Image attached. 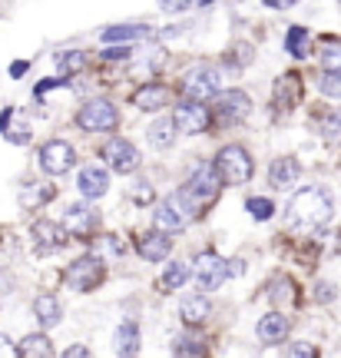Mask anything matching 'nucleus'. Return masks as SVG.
<instances>
[{"mask_svg": "<svg viewBox=\"0 0 341 358\" xmlns=\"http://www.w3.org/2000/svg\"><path fill=\"white\" fill-rule=\"evenodd\" d=\"M331 216H335V203H331L328 189L321 186H305L291 196L289 203V219L302 229H321L328 226Z\"/></svg>", "mask_w": 341, "mask_h": 358, "instance_id": "1", "label": "nucleus"}, {"mask_svg": "<svg viewBox=\"0 0 341 358\" xmlns=\"http://www.w3.org/2000/svg\"><path fill=\"white\" fill-rule=\"evenodd\" d=\"M215 166H219V176L226 186H245L255 173V163L245 146H222V153L215 156Z\"/></svg>", "mask_w": 341, "mask_h": 358, "instance_id": "2", "label": "nucleus"}, {"mask_svg": "<svg viewBox=\"0 0 341 358\" xmlns=\"http://www.w3.org/2000/svg\"><path fill=\"white\" fill-rule=\"evenodd\" d=\"M103 275H106V268H103V262L96 256L76 259V262H70V268H66L70 289H80V292H93L103 282Z\"/></svg>", "mask_w": 341, "mask_h": 358, "instance_id": "3", "label": "nucleus"}, {"mask_svg": "<svg viewBox=\"0 0 341 358\" xmlns=\"http://www.w3.org/2000/svg\"><path fill=\"white\" fill-rule=\"evenodd\" d=\"M76 123L89 133H110V129L119 123V116H116V106L110 100H89L80 116H76Z\"/></svg>", "mask_w": 341, "mask_h": 358, "instance_id": "4", "label": "nucleus"}, {"mask_svg": "<svg viewBox=\"0 0 341 358\" xmlns=\"http://www.w3.org/2000/svg\"><path fill=\"white\" fill-rule=\"evenodd\" d=\"M76 163V150L66 140H50L43 150H40V169L47 176H64L70 173Z\"/></svg>", "mask_w": 341, "mask_h": 358, "instance_id": "5", "label": "nucleus"}, {"mask_svg": "<svg viewBox=\"0 0 341 358\" xmlns=\"http://www.w3.org/2000/svg\"><path fill=\"white\" fill-rule=\"evenodd\" d=\"M173 120H176V129H182V133L196 136V133H205V129H209V123H212V113H209V110L203 106V100H192V96H186V100L176 106Z\"/></svg>", "mask_w": 341, "mask_h": 358, "instance_id": "6", "label": "nucleus"}, {"mask_svg": "<svg viewBox=\"0 0 341 358\" xmlns=\"http://www.w3.org/2000/svg\"><path fill=\"white\" fill-rule=\"evenodd\" d=\"M182 90H186V96L192 100H212L215 93H219V70L215 66H192L189 73L182 77Z\"/></svg>", "mask_w": 341, "mask_h": 358, "instance_id": "7", "label": "nucleus"}, {"mask_svg": "<svg viewBox=\"0 0 341 358\" xmlns=\"http://www.w3.org/2000/svg\"><path fill=\"white\" fill-rule=\"evenodd\" d=\"M212 100H215V116L226 120V123H242L245 116L252 113V100L242 90H222V93H215Z\"/></svg>", "mask_w": 341, "mask_h": 358, "instance_id": "8", "label": "nucleus"}, {"mask_svg": "<svg viewBox=\"0 0 341 358\" xmlns=\"http://www.w3.org/2000/svg\"><path fill=\"white\" fill-rule=\"evenodd\" d=\"M192 272H196V282L212 292V289H219V285L228 279V262L222 256H215V252H203V256L196 259V268H192Z\"/></svg>", "mask_w": 341, "mask_h": 358, "instance_id": "9", "label": "nucleus"}, {"mask_svg": "<svg viewBox=\"0 0 341 358\" xmlns=\"http://www.w3.org/2000/svg\"><path fill=\"white\" fill-rule=\"evenodd\" d=\"M103 159H106V163H110L116 173H133V169L139 166V150L129 140H119V136H113V140L103 146Z\"/></svg>", "mask_w": 341, "mask_h": 358, "instance_id": "10", "label": "nucleus"}, {"mask_svg": "<svg viewBox=\"0 0 341 358\" xmlns=\"http://www.w3.org/2000/svg\"><path fill=\"white\" fill-rule=\"evenodd\" d=\"M219 186H222V176H219V166L215 163H199L189 176V189L199 196V199H215L219 196Z\"/></svg>", "mask_w": 341, "mask_h": 358, "instance_id": "11", "label": "nucleus"}, {"mask_svg": "<svg viewBox=\"0 0 341 358\" xmlns=\"http://www.w3.org/2000/svg\"><path fill=\"white\" fill-rule=\"evenodd\" d=\"M96 226H100V216L93 206H70L64 213V229L70 236H89Z\"/></svg>", "mask_w": 341, "mask_h": 358, "instance_id": "12", "label": "nucleus"}, {"mask_svg": "<svg viewBox=\"0 0 341 358\" xmlns=\"http://www.w3.org/2000/svg\"><path fill=\"white\" fill-rule=\"evenodd\" d=\"M298 176H302V166H298L295 156H278L275 163L268 166V182L275 189H291L298 182Z\"/></svg>", "mask_w": 341, "mask_h": 358, "instance_id": "13", "label": "nucleus"}, {"mask_svg": "<svg viewBox=\"0 0 341 358\" xmlns=\"http://www.w3.org/2000/svg\"><path fill=\"white\" fill-rule=\"evenodd\" d=\"M76 189H80L83 199H100V196H106V189H110V176L96 166H83L80 176H76Z\"/></svg>", "mask_w": 341, "mask_h": 358, "instance_id": "14", "label": "nucleus"}, {"mask_svg": "<svg viewBox=\"0 0 341 358\" xmlns=\"http://www.w3.org/2000/svg\"><path fill=\"white\" fill-rule=\"evenodd\" d=\"M169 249H173V239H169V232H163V229L150 232V236H143L136 243V252L146 259V262H163V259L169 256Z\"/></svg>", "mask_w": 341, "mask_h": 358, "instance_id": "15", "label": "nucleus"}, {"mask_svg": "<svg viewBox=\"0 0 341 358\" xmlns=\"http://www.w3.org/2000/svg\"><path fill=\"white\" fill-rule=\"evenodd\" d=\"M255 332H259V338H262L266 345H278V342L289 338V319H285L282 312H268V315L259 319Z\"/></svg>", "mask_w": 341, "mask_h": 358, "instance_id": "16", "label": "nucleus"}, {"mask_svg": "<svg viewBox=\"0 0 341 358\" xmlns=\"http://www.w3.org/2000/svg\"><path fill=\"white\" fill-rule=\"evenodd\" d=\"M166 103H169V90L159 87V83H146V87H139L133 93V106L143 110V113H156V110H163Z\"/></svg>", "mask_w": 341, "mask_h": 358, "instance_id": "17", "label": "nucleus"}, {"mask_svg": "<svg viewBox=\"0 0 341 358\" xmlns=\"http://www.w3.org/2000/svg\"><path fill=\"white\" fill-rule=\"evenodd\" d=\"M298 100H302V77H298V73H282V77L275 80L278 110H291Z\"/></svg>", "mask_w": 341, "mask_h": 358, "instance_id": "18", "label": "nucleus"}, {"mask_svg": "<svg viewBox=\"0 0 341 358\" xmlns=\"http://www.w3.org/2000/svg\"><path fill=\"white\" fill-rule=\"evenodd\" d=\"M64 222L57 226V222H50V219H40V222H34V229H30V236H34V243L40 245V249H57V245H64Z\"/></svg>", "mask_w": 341, "mask_h": 358, "instance_id": "19", "label": "nucleus"}, {"mask_svg": "<svg viewBox=\"0 0 341 358\" xmlns=\"http://www.w3.org/2000/svg\"><path fill=\"white\" fill-rule=\"evenodd\" d=\"M179 312H182V322H186V325H203V322L212 315V306H209L205 295H186Z\"/></svg>", "mask_w": 341, "mask_h": 358, "instance_id": "20", "label": "nucleus"}, {"mask_svg": "<svg viewBox=\"0 0 341 358\" xmlns=\"http://www.w3.org/2000/svg\"><path fill=\"white\" fill-rule=\"evenodd\" d=\"M34 315L43 329H50L57 322L64 319V306L57 302V295H37V302H34Z\"/></svg>", "mask_w": 341, "mask_h": 358, "instance_id": "21", "label": "nucleus"}, {"mask_svg": "<svg viewBox=\"0 0 341 358\" xmlns=\"http://www.w3.org/2000/svg\"><path fill=\"white\" fill-rule=\"evenodd\" d=\"M152 37L150 27L143 24H123V27H106V30H100V40H106V43H119V40H146Z\"/></svg>", "mask_w": 341, "mask_h": 358, "instance_id": "22", "label": "nucleus"}, {"mask_svg": "<svg viewBox=\"0 0 341 358\" xmlns=\"http://www.w3.org/2000/svg\"><path fill=\"white\" fill-rule=\"evenodd\" d=\"M152 222H156V229L169 232V236H173V232H182L186 226H189V219L179 216V213L169 203H163L159 209H156V213H152Z\"/></svg>", "mask_w": 341, "mask_h": 358, "instance_id": "23", "label": "nucleus"}, {"mask_svg": "<svg viewBox=\"0 0 341 358\" xmlns=\"http://www.w3.org/2000/svg\"><path fill=\"white\" fill-rule=\"evenodd\" d=\"M17 355H24V358H50L53 355V342L43 332L27 335L24 342L17 345Z\"/></svg>", "mask_w": 341, "mask_h": 358, "instance_id": "24", "label": "nucleus"}, {"mask_svg": "<svg viewBox=\"0 0 341 358\" xmlns=\"http://www.w3.org/2000/svg\"><path fill=\"white\" fill-rule=\"evenodd\" d=\"M116 352H119V355H136V352H139V329H136V322H123V325L116 329Z\"/></svg>", "mask_w": 341, "mask_h": 358, "instance_id": "25", "label": "nucleus"}, {"mask_svg": "<svg viewBox=\"0 0 341 358\" xmlns=\"http://www.w3.org/2000/svg\"><path fill=\"white\" fill-rule=\"evenodd\" d=\"M173 140H176V120H156L150 127V143L156 146V150H166V146H173Z\"/></svg>", "mask_w": 341, "mask_h": 358, "instance_id": "26", "label": "nucleus"}, {"mask_svg": "<svg viewBox=\"0 0 341 358\" xmlns=\"http://www.w3.org/2000/svg\"><path fill=\"white\" fill-rule=\"evenodd\" d=\"M308 47H312V37H308L305 27H291L289 34H285V50L291 57H308Z\"/></svg>", "mask_w": 341, "mask_h": 358, "instance_id": "27", "label": "nucleus"}, {"mask_svg": "<svg viewBox=\"0 0 341 358\" xmlns=\"http://www.w3.org/2000/svg\"><path fill=\"white\" fill-rule=\"evenodd\" d=\"M189 279V266L186 262H169L163 272V292H173V289H182V282Z\"/></svg>", "mask_w": 341, "mask_h": 358, "instance_id": "28", "label": "nucleus"}, {"mask_svg": "<svg viewBox=\"0 0 341 358\" xmlns=\"http://www.w3.org/2000/svg\"><path fill=\"white\" fill-rule=\"evenodd\" d=\"M318 60H321V70H341V40H325Z\"/></svg>", "mask_w": 341, "mask_h": 358, "instance_id": "29", "label": "nucleus"}, {"mask_svg": "<svg viewBox=\"0 0 341 358\" xmlns=\"http://www.w3.org/2000/svg\"><path fill=\"white\" fill-rule=\"evenodd\" d=\"M50 196H53V186H34V182H30V189L20 192V203L30 206V209H37V206L47 203Z\"/></svg>", "mask_w": 341, "mask_h": 358, "instance_id": "30", "label": "nucleus"}, {"mask_svg": "<svg viewBox=\"0 0 341 358\" xmlns=\"http://www.w3.org/2000/svg\"><path fill=\"white\" fill-rule=\"evenodd\" d=\"M245 206H249L252 219H272V216H275V203H272V199H266V196H252Z\"/></svg>", "mask_w": 341, "mask_h": 358, "instance_id": "31", "label": "nucleus"}, {"mask_svg": "<svg viewBox=\"0 0 341 358\" xmlns=\"http://www.w3.org/2000/svg\"><path fill=\"white\" fill-rule=\"evenodd\" d=\"M87 64V57H83V50H70L64 57V60H60V70H64L66 77H70V73H76V70H80V66Z\"/></svg>", "mask_w": 341, "mask_h": 358, "instance_id": "32", "label": "nucleus"}, {"mask_svg": "<svg viewBox=\"0 0 341 358\" xmlns=\"http://www.w3.org/2000/svg\"><path fill=\"white\" fill-rule=\"evenodd\" d=\"M159 7H163L166 13H179V10H189L192 0H159Z\"/></svg>", "mask_w": 341, "mask_h": 358, "instance_id": "33", "label": "nucleus"}, {"mask_svg": "<svg viewBox=\"0 0 341 358\" xmlns=\"http://www.w3.org/2000/svg\"><path fill=\"white\" fill-rule=\"evenodd\" d=\"M289 355H291V358H295V355H298V358H315L318 348H312V345H305V342H298V345L289 348Z\"/></svg>", "mask_w": 341, "mask_h": 358, "instance_id": "34", "label": "nucleus"}, {"mask_svg": "<svg viewBox=\"0 0 341 358\" xmlns=\"http://www.w3.org/2000/svg\"><path fill=\"white\" fill-rule=\"evenodd\" d=\"M152 196H156V192H152V186H146V182H143V186H136V189H133V199H136V203H152Z\"/></svg>", "mask_w": 341, "mask_h": 358, "instance_id": "35", "label": "nucleus"}, {"mask_svg": "<svg viewBox=\"0 0 341 358\" xmlns=\"http://www.w3.org/2000/svg\"><path fill=\"white\" fill-rule=\"evenodd\" d=\"M266 7H272V10H289V7H295L298 0H262Z\"/></svg>", "mask_w": 341, "mask_h": 358, "instance_id": "36", "label": "nucleus"}, {"mask_svg": "<svg viewBox=\"0 0 341 358\" xmlns=\"http://www.w3.org/2000/svg\"><path fill=\"white\" fill-rule=\"evenodd\" d=\"M3 355H17V348L10 345V338H7V335H0V358Z\"/></svg>", "mask_w": 341, "mask_h": 358, "instance_id": "37", "label": "nucleus"}, {"mask_svg": "<svg viewBox=\"0 0 341 358\" xmlns=\"http://www.w3.org/2000/svg\"><path fill=\"white\" fill-rule=\"evenodd\" d=\"M64 355L66 358H80V355H89V348L87 345H73V348H66Z\"/></svg>", "mask_w": 341, "mask_h": 358, "instance_id": "38", "label": "nucleus"}, {"mask_svg": "<svg viewBox=\"0 0 341 358\" xmlns=\"http://www.w3.org/2000/svg\"><path fill=\"white\" fill-rule=\"evenodd\" d=\"M242 272H245V262H242V259H232V262H228V275H242Z\"/></svg>", "mask_w": 341, "mask_h": 358, "instance_id": "39", "label": "nucleus"}, {"mask_svg": "<svg viewBox=\"0 0 341 358\" xmlns=\"http://www.w3.org/2000/svg\"><path fill=\"white\" fill-rule=\"evenodd\" d=\"M10 116H13V110H3V116H0V133L10 127Z\"/></svg>", "mask_w": 341, "mask_h": 358, "instance_id": "40", "label": "nucleus"}, {"mask_svg": "<svg viewBox=\"0 0 341 358\" xmlns=\"http://www.w3.org/2000/svg\"><path fill=\"white\" fill-rule=\"evenodd\" d=\"M24 70H27V64H13V66H10V73H13V77H20Z\"/></svg>", "mask_w": 341, "mask_h": 358, "instance_id": "41", "label": "nucleus"}, {"mask_svg": "<svg viewBox=\"0 0 341 358\" xmlns=\"http://www.w3.org/2000/svg\"><path fill=\"white\" fill-rule=\"evenodd\" d=\"M199 3H203V7H209V3H215V0H199Z\"/></svg>", "mask_w": 341, "mask_h": 358, "instance_id": "42", "label": "nucleus"}]
</instances>
